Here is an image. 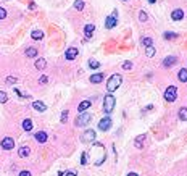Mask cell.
<instances>
[{"label":"cell","instance_id":"13","mask_svg":"<svg viewBox=\"0 0 187 176\" xmlns=\"http://www.w3.org/2000/svg\"><path fill=\"white\" fill-rule=\"evenodd\" d=\"M176 63H178V58H176V57H166V58L163 60V66H166V68L176 65Z\"/></svg>","mask_w":187,"mask_h":176},{"label":"cell","instance_id":"17","mask_svg":"<svg viewBox=\"0 0 187 176\" xmlns=\"http://www.w3.org/2000/svg\"><path fill=\"white\" fill-rule=\"evenodd\" d=\"M95 31V26L94 24H86L84 26V34H86V37H92V32Z\"/></svg>","mask_w":187,"mask_h":176},{"label":"cell","instance_id":"6","mask_svg":"<svg viewBox=\"0 0 187 176\" xmlns=\"http://www.w3.org/2000/svg\"><path fill=\"white\" fill-rule=\"evenodd\" d=\"M95 138H97V134H95L94 129H87V131L82 134V141H84V142H95Z\"/></svg>","mask_w":187,"mask_h":176},{"label":"cell","instance_id":"25","mask_svg":"<svg viewBox=\"0 0 187 176\" xmlns=\"http://www.w3.org/2000/svg\"><path fill=\"white\" fill-rule=\"evenodd\" d=\"M144 139H145V134H140L137 136V139H135V147H140L144 144Z\"/></svg>","mask_w":187,"mask_h":176},{"label":"cell","instance_id":"43","mask_svg":"<svg viewBox=\"0 0 187 176\" xmlns=\"http://www.w3.org/2000/svg\"><path fill=\"white\" fill-rule=\"evenodd\" d=\"M124 2H126V0H124Z\"/></svg>","mask_w":187,"mask_h":176},{"label":"cell","instance_id":"24","mask_svg":"<svg viewBox=\"0 0 187 176\" xmlns=\"http://www.w3.org/2000/svg\"><path fill=\"white\" fill-rule=\"evenodd\" d=\"M142 45H145V47H153V41H152L150 37H142Z\"/></svg>","mask_w":187,"mask_h":176},{"label":"cell","instance_id":"12","mask_svg":"<svg viewBox=\"0 0 187 176\" xmlns=\"http://www.w3.org/2000/svg\"><path fill=\"white\" fill-rule=\"evenodd\" d=\"M32 108L37 110V112H45L47 110V105H45L44 102H41V100H36V102H32Z\"/></svg>","mask_w":187,"mask_h":176},{"label":"cell","instance_id":"5","mask_svg":"<svg viewBox=\"0 0 187 176\" xmlns=\"http://www.w3.org/2000/svg\"><path fill=\"white\" fill-rule=\"evenodd\" d=\"M116 23H118V11L115 10L110 16H106V20H105V28H106V29H113V28L116 26Z\"/></svg>","mask_w":187,"mask_h":176},{"label":"cell","instance_id":"1","mask_svg":"<svg viewBox=\"0 0 187 176\" xmlns=\"http://www.w3.org/2000/svg\"><path fill=\"white\" fill-rule=\"evenodd\" d=\"M121 81H123L121 75H113V76H110L108 82H106V90H108L110 94L115 92V90L121 86Z\"/></svg>","mask_w":187,"mask_h":176},{"label":"cell","instance_id":"16","mask_svg":"<svg viewBox=\"0 0 187 176\" xmlns=\"http://www.w3.org/2000/svg\"><path fill=\"white\" fill-rule=\"evenodd\" d=\"M31 154V149L27 145H23V147H20V152H18V155L21 157V158H24V157H27Z\"/></svg>","mask_w":187,"mask_h":176},{"label":"cell","instance_id":"7","mask_svg":"<svg viewBox=\"0 0 187 176\" xmlns=\"http://www.w3.org/2000/svg\"><path fill=\"white\" fill-rule=\"evenodd\" d=\"M110 128H111V118L110 116H105L103 120H100V123H99L100 131H108Z\"/></svg>","mask_w":187,"mask_h":176},{"label":"cell","instance_id":"14","mask_svg":"<svg viewBox=\"0 0 187 176\" xmlns=\"http://www.w3.org/2000/svg\"><path fill=\"white\" fill-rule=\"evenodd\" d=\"M90 105H92V102L90 100H82L81 104H79V107H77V112H86L87 108H90Z\"/></svg>","mask_w":187,"mask_h":176},{"label":"cell","instance_id":"15","mask_svg":"<svg viewBox=\"0 0 187 176\" xmlns=\"http://www.w3.org/2000/svg\"><path fill=\"white\" fill-rule=\"evenodd\" d=\"M103 81V73H95V75L90 76V82H94V84H99Z\"/></svg>","mask_w":187,"mask_h":176},{"label":"cell","instance_id":"4","mask_svg":"<svg viewBox=\"0 0 187 176\" xmlns=\"http://www.w3.org/2000/svg\"><path fill=\"white\" fill-rule=\"evenodd\" d=\"M178 99V87L176 86H168L165 90V100L166 102H174Z\"/></svg>","mask_w":187,"mask_h":176},{"label":"cell","instance_id":"32","mask_svg":"<svg viewBox=\"0 0 187 176\" xmlns=\"http://www.w3.org/2000/svg\"><path fill=\"white\" fill-rule=\"evenodd\" d=\"M16 81H18V79H16L15 76H8L7 78V84H16Z\"/></svg>","mask_w":187,"mask_h":176},{"label":"cell","instance_id":"40","mask_svg":"<svg viewBox=\"0 0 187 176\" xmlns=\"http://www.w3.org/2000/svg\"><path fill=\"white\" fill-rule=\"evenodd\" d=\"M41 82H42V84L47 82V76H41Z\"/></svg>","mask_w":187,"mask_h":176},{"label":"cell","instance_id":"22","mask_svg":"<svg viewBox=\"0 0 187 176\" xmlns=\"http://www.w3.org/2000/svg\"><path fill=\"white\" fill-rule=\"evenodd\" d=\"M36 55H37V49H36V47H29V49H26V57H29V58H34Z\"/></svg>","mask_w":187,"mask_h":176},{"label":"cell","instance_id":"31","mask_svg":"<svg viewBox=\"0 0 187 176\" xmlns=\"http://www.w3.org/2000/svg\"><path fill=\"white\" fill-rule=\"evenodd\" d=\"M147 18H149V16H147V13H145V11H140V13H139V20L140 21H147Z\"/></svg>","mask_w":187,"mask_h":176},{"label":"cell","instance_id":"2","mask_svg":"<svg viewBox=\"0 0 187 176\" xmlns=\"http://www.w3.org/2000/svg\"><path fill=\"white\" fill-rule=\"evenodd\" d=\"M115 107H116V99L113 97L111 94L105 95L103 97V112L106 113V115H110V113L115 110Z\"/></svg>","mask_w":187,"mask_h":176},{"label":"cell","instance_id":"21","mask_svg":"<svg viewBox=\"0 0 187 176\" xmlns=\"http://www.w3.org/2000/svg\"><path fill=\"white\" fill-rule=\"evenodd\" d=\"M31 37H32V39H36V41H41V39L44 37V32H42V31H39V29H34V31L31 32Z\"/></svg>","mask_w":187,"mask_h":176},{"label":"cell","instance_id":"18","mask_svg":"<svg viewBox=\"0 0 187 176\" xmlns=\"http://www.w3.org/2000/svg\"><path fill=\"white\" fill-rule=\"evenodd\" d=\"M178 79L181 82H187V68H182V70L178 73Z\"/></svg>","mask_w":187,"mask_h":176},{"label":"cell","instance_id":"39","mask_svg":"<svg viewBox=\"0 0 187 176\" xmlns=\"http://www.w3.org/2000/svg\"><path fill=\"white\" fill-rule=\"evenodd\" d=\"M29 10H36V3H34V2L29 3Z\"/></svg>","mask_w":187,"mask_h":176},{"label":"cell","instance_id":"34","mask_svg":"<svg viewBox=\"0 0 187 176\" xmlns=\"http://www.w3.org/2000/svg\"><path fill=\"white\" fill-rule=\"evenodd\" d=\"M163 37H165V39H174V37H176V34H174V32H165V34H163Z\"/></svg>","mask_w":187,"mask_h":176},{"label":"cell","instance_id":"36","mask_svg":"<svg viewBox=\"0 0 187 176\" xmlns=\"http://www.w3.org/2000/svg\"><path fill=\"white\" fill-rule=\"evenodd\" d=\"M123 68H124V70H131V68H132V63H131V61H124V63H123Z\"/></svg>","mask_w":187,"mask_h":176},{"label":"cell","instance_id":"42","mask_svg":"<svg viewBox=\"0 0 187 176\" xmlns=\"http://www.w3.org/2000/svg\"><path fill=\"white\" fill-rule=\"evenodd\" d=\"M156 2V0H149V3H155Z\"/></svg>","mask_w":187,"mask_h":176},{"label":"cell","instance_id":"19","mask_svg":"<svg viewBox=\"0 0 187 176\" xmlns=\"http://www.w3.org/2000/svg\"><path fill=\"white\" fill-rule=\"evenodd\" d=\"M32 126H34V124H32V120H31V118H26V120L23 121V129H24V131H31Z\"/></svg>","mask_w":187,"mask_h":176},{"label":"cell","instance_id":"38","mask_svg":"<svg viewBox=\"0 0 187 176\" xmlns=\"http://www.w3.org/2000/svg\"><path fill=\"white\" fill-rule=\"evenodd\" d=\"M70 171H58V176H68Z\"/></svg>","mask_w":187,"mask_h":176},{"label":"cell","instance_id":"37","mask_svg":"<svg viewBox=\"0 0 187 176\" xmlns=\"http://www.w3.org/2000/svg\"><path fill=\"white\" fill-rule=\"evenodd\" d=\"M20 176H31V171H27V170H24V171H21Z\"/></svg>","mask_w":187,"mask_h":176},{"label":"cell","instance_id":"27","mask_svg":"<svg viewBox=\"0 0 187 176\" xmlns=\"http://www.w3.org/2000/svg\"><path fill=\"white\" fill-rule=\"evenodd\" d=\"M74 8H76L77 11L84 10V2H82V0H76V2H74Z\"/></svg>","mask_w":187,"mask_h":176},{"label":"cell","instance_id":"20","mask_svg":"<svg viewBox=\"0 0 187 176\" xmlns=\"http://www.w3.org/2000/svg\"><path fill=\"white\" fill-rule=\"evenodd\" d=\"M178 116H179L181 121H187V107H182V108H179Z\"/></svg>","mask_w":187,"mask_h":176},{"label":"cell","instance_id":"30","mask_svg":"<svg viewBox=\"0 0 187 176\" xmlns=\"http://www.w3.org/2000/svg\"><path fill=\"white\" fill-rule=\"evenodd\" d=\"M81 165H87V154L86 152H82V155H81Z\"/></svg>","mask_w":187,"mask_h":176},{"label":"cell","instance_id":"41","mask_svg":"<svg viewBox=\"0 0 187 176\" xmlns=\"http://www.w3.org/2000/svg\"><path fill=\"white\" fill-rule=\"evenodd\" d=\"M128 176H139V174H137V173H129Z\"/></svg>","mask_w":187,"mask_h":176},{"label":"cell","instance_id":"33","mask_svg":"<svg viewBox=\"0 0 187 176\" xmlns=\"http://www.w3.org/2000/svg\"><path fill=\"white\" fill-rule=\"evenodd\" d=\"M5 18H7V10L0 7V20H5Z\"/></svg>","mask_w":187,"mask_h":176},{"label":"cell","instance_id":"11","mask_svg":"<svg viewBox=\"0 0 187 176\" xmlns=\"http://www.w3.org/2000/svg\"><path fill=\"white\" fill-rule=\"evenodd\" d=\"M171 18H173V21H181V20L184 18V11L181 10V8L173 10V13H171Z\"/></svg>","mask_w":187,"mask_h":176},{"label":"cell","instance_id":"35","mask_svg":"<svg viewBox=\"0 0 187 176\" xmlns=\"http://www.w3.org/2000/svg\"><path fill=\"white\" fill-rule=\"evenodd\" d=\"M60 120H61V123H66V120H68V112H66V110H65L63 113H61Z\"/></svg>","mask_w":187,"mask_h":176},{"label":"cell","instance_id":"28","mask_svg":"<svg viewBox=\"0 0 187 176\" xmlns=\"http://www.w3.org/2000/svg\"><path fill=\"white\" fill-rule=\"evenodd\" d=\"M8 100V95L7 92H3V90H0V104H5V102Z\"/></svg>","mask_w":187,"mask_h":176},{"label":"cell","instance_id":"26","mask_svg":"<svg viewBox=\"0 0 187 176\" xmlns=\"http://www.w3.org/2000/svg\"><path fill=\"white\" fill-rule=\"evenodd\" d=\"M89 66L92 68V70H97V68H100V61H97V60H89Z\"/></svg>","mask_w":187,"mask_h":176},{"label":"cell","instance_id":"23","mask_svg":"<svg viewBox=\"0 0 187 176\" xmlns=\"http://www.w3.org/2000/svg\"><path fill=\"white\" fill-rule=\"evenodd\" d=\"M45 66H47V61H45L44 58H39V60H36V68H37V70H44Z\"/></svg>","mask_w":187,"mask_h":176},{"label":"cell","instance_id":"10","mask_svg":"<svg viewBox=\"0 0 187 176\" xmlns=\"http://www.w3.org/2000/svg\"><path fill=\"white\" fill-rule=\"evenodd\" d=\"M34 139H36L39 144H44V142H47L49 136H47V133H45V131H39V133L34 134Z\"/></svg>","mask_w":187,"mask_h":176},{"label":"cell","instance_id":"8","mask_svg":"<svg viewBox=\"0 0 187 176\" xmlns=\"http://www.w3.org/2000/svg\"><path fill=\"white\" fill-rule=\"evenodd\" d=\"M13 147H15L13 138H5L2 141V149H5V150H13Z\"/></svg>","mask_w":187,"mask_h":176},{"label":"cell","instance_id":"3","mask_svg":"<svg viewBox=\"0 0 187 176\" xmlns=\"http://www.w3.org/2000/svg\"><path fill=\"white\" fill-rule=\"evenodd\" d=\"M90 120H92V115H90L89 112H82V113H79L77 118H76V126H86V124L90 123Z\"/></svg>","mask_w":187,"mask_h":176},{"label":"cell","instance_id":"9","mask_svg":"<svg viewBox=\"0 0 187 176\" xmlns=\"http://www.w3.org/2000/svg\"><path fill=\"white\" fill-rule=\"evenodd\" d=\"M77 53H79L77 47H70V49L66 50V53H65V58L66 60H74L76 57H77Z\"/></svg>","mask_w":187,"mask_h":176},{"label":"cell","instance_id":"29","mask_svg":"<svg viewBox=\"0 0 187 176\" xmlns=\"http://www.w3.org/2000/svg\"><path fill=\"white\" fill-rule=\"evenodd\" d=\"M145 55H147V57H153V55H155V47H147Z\"/></svg>","mask_w":187,"mask_h":176}]
</instances>
